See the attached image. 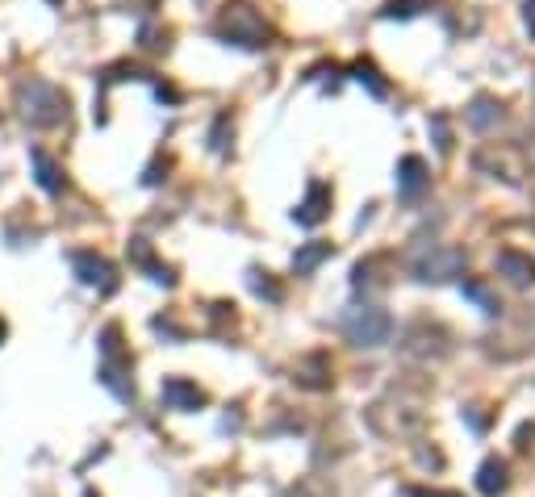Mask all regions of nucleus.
<instances>
[{
  "instance_id": "f257e3e1",
  "label": "nucleus",
  "mask_w": 535,
  "mask_h": 497,
  "mask_svg": "<svg viewBox=\"0 0 535 497\" xmlns=\"http://www.w3.org/2000/svg\"><path fill=\"white\" fill-rule=\"evenodd\" d=\"M21 97V118L30 121V126H59V121H68V92L55 88V84L47 80H26L17 88Z\"/></svg>"
},
{
  "instance_id": "f03ea898",
  "label": "nucleus",
  "mask_w": 535,
  "mask_h": 497,
  "mask_svg": "<svg viewBox=\"0 0 535 497\" xmlns=\"http://www.w3.org/2000/svg\"><path fill=\"white\" fill-rule=\"evenodd\" d=\"M97 380L110 388L118 401L134 398V380H130V356L121 351V326H118V322L100 330V372H97Z\"/></svg>"
},
{
  "instance_id": "7ed1b4c3",
  "label": "nucleus",
  "mask_w": 535,
  "mask_h": 497,
  "mask_svg": "<svg viewBox=\"0 0 535 497\" xmlns=\"http://www.w3.org/2000/svg\"><path fill=\"white\" fill-rule=\"evenodd\" d=\"M343 335L351 338L356 347H381V343H389V335H393V318H389L385 309H377V305L347 309L343 314Z\"/></svg>"
},
{
  "instance_id": "20e7f679",
  "label": "nucleus",
  "mask_w": 535,
  "mask_h": 497,
  "mask_svg": "<svg viewBox=\"0 0 535 497\" xmlns=\"http://www.w3.org/2000/svg\"><path fill=\"white\" fill-rule=\"evenodd\" d=\"M218 30L226 34L230 42H238V47H264V38H268L264 17H259L251 5H243V0H230L226 9H222Z\"/></svg>"
},
{
  "instance_id": "39448f33",
  "label": "nucleus",
  "mask_w": 535,
  "mask_h": 497,
  "mask_svg": "<svg viewBox=\"0 0 535 497\" xmlns=\"http://www.w3.org/2000/svg\"><path fill=\"white\" fill-rule=\"evenodd\" d=\"M368 427L377 430L385 439H406L423 427V409L418 406H389V401H377V406H368Z\"/></svg>"
},
{
  "instance_id": "423d86ee",
  "label": "nucleus",
  "mask_w": 535,
  "mask_h": 497,
  "mask_svg": "<svg viewBox=\"0 0 535 497\" xmlns=\"http://www.w3.org/2000/svg\"><path fill=\"white\" fill-rule=\"evenodd\" d=\"M71 268H76L79 285H89V289H100V293L118 289V272H113V264L105 255H97V251H76V255H71Z\"/></svg>"
},
{
  "instance_id": "0eeeda50",
  "label": "nucleus",
  "mask_w": 535,
  "mask_h": 497,
  "mask_svg": "<svg viewBox=\"0 0 535 497\" xmlns=\"http://www.w3.org/2000/svg\"><path fill=\"white\" fill-rule=\"evenodd\" d=\"M330 201H335V197H330V184L314 180V184L306 189V201L293 209V222H298V226H318V222H327Z\"/></svg>"
},
{
  "instance_id": "6e6552de",
  "label": "nucleus",
  "mask_w": 535,
  "mask_h": 497,
  "mask_svg": "<svg viewBox=\"0 0 535 497\" xmlns=\"http://www.w3.org/2000/svg\"><path fill=\"white\" fill-rule=\"evenodd\" d=\"M498 272H502L510 285H519V289H527V285H535V259L523 255V251L506 247L498 251Z\"/></svg>"
},
{
  "instance_id": "1a4fd4ad",
  "label": "nucleus",
  "mask_w": 535,
  "mask_h": 497,
  "mask_svg": "<svg viewBox=\"0 0 535 497\" xmlns=\"http://www.w3.org/2000/svg\"><path fill=\"white\" fill-rule=\"evenodd\" d=\"M163 401H168L172 409H201L209 398H205V388H197L193 380L168 377V380H163Z\"/></svg>"
},
{
  "instance_id": "9d476101",
  "label": "nucleus",
  "mask_w": 535,
  "mask_h": 497,
  "mask_svg": "<svg viewBox=\"0 0 535 497\" xmlns=\"http://www.w3.org/2000/svg\"><path fill=\"white\" fill-rule=\"evenodd\" d=\"M465 272V255L460 251H435L431 259L418 264V280H452Z\"/></svg>"
},
{
  "instance_id": "9b49d317",
  "label": "nucleus",
  "mask_w": 535,
  "mask_h": 497,
  "mask_svg": "<svg viewBox=\"0 0 535 497\" xmlns=\"http://www.w3.org/2000/svg\"><path fill=\"white\" fill-rule=\"evenodd\" d=\"M130 259H134V264H139V268L147 272L155 285H163V289H172V285H176V272L151 255V243H147V239H134V243H130Z\"/></svg>"
},
{
  "instance_id": "f8f14e48",
  "label": "nucleus",
  "mask_w": 535,
  "mask_h": 497,
  "mask_svg": "<svg viewBox=\"0 0 535 497\" xmlns=\"http://www.w3.org/2000/svg\"><path fill=\"white\" fill-rule=\"evenodd\" d=\"M30 160H34V171H38V184H42L47 192H63V189H68V176H63V163H55V160H50V155H47L42 147H34V150H30Z\"/></svg>"
},
{
  "instance_id": "ddd939ff",
  "label": "nucleus",
  "mask_w": 535,
  "mask_h": 497,
  "mask_svg": "<svg viewBox=\"0 0 535 497\" xmlns=\"http://www.w3.org/2000/svg\"><path fill=\"white\" fill-rule=\"evenodd\" d=\"M397 189L406 192V197L426 189V163L418 160V155H406V160H402V168H397Z\"/></svg>"
},
{
  "instance_id": "4468645a",
  "label": "nucleus",
  "mask_w": 535,
  "mask_h": 497,
  "mask_svg": "<svg viewBox=\"0 0 535 497\" xmlns=\"http://www.w3.org/2000/svg\"><path fill=\"white\" fill-rule=\"evenodd\" d=\"M506 485H510L506 464H502V460H486V464H481V472H477V489H481L486 497H498V493H506Z\"/></svg>"
},
{
  "instance_id": "2eb2a0df",
  "label": "nucleus",
  "mask_w": 535,
  "mask_h": 497,
  "mask_svg": "<svg viewBox=\"0 0 535 497\" xmlns=\"http://www.w3.org/2000/svg\"><path fill=\"white\" fill-rule=\"evenodd\" d=\"M330 251H335L330 243H309V247H301L298 255H293V272H298V276H309L322 259H330Z\"/></svg>"
},
{
  "instance_id": "dca6fc26",
  "label": "nucleus",
  "mask_w": 535,
  "mask_h": 497,
  "mask_svg": "<svg viewBox=\"0 0 535 497\" xmlns=\"http://www.w3.org/2000/svg\"><path fill=\"white\" fill-rule=\"evenodd\" d=\"M498 118H502V109H498L494 100H486V97H481V100H473V109H468V121H473L477 129H489Z\"/></svg>"
},
{
  "instance_id": "f3484780",
  "label": "nucleus",
  "mask_w": 535,
  "mask_h": 497,
  "mask_svg": "<svg viewBox=\"0 0 535 497\" xmlns=\"http://www.w3.org/2000/svg\"><path fill=\"white\" fill-rule=\"evenodd\" d=\"M351 76H356L360 84H368V88L377 92V97H385V92H389V84H385V80H381V76H377V67H372V63H364V59H360L356 67H351Z\"/></svg>"
},
{
  "instance_id": "a211bd4d",
  "label": "nucleus",
  "mask_w": 535,
  "mask_h": 497,
  "mask_svg": "<svg viewBox=\"0 0 535 497\" xmlns=\"http://www.w3.org/2000/svg\"><path fill=\"white\" fill-rule=\"evenodd\" d=\"M251 289H256L259 297H268V301L285 297V293H280V285H272V280H268V272H251Z\"/></svg>"
},
{
  "instance_id": "6ab92c4d",
  "label": "nucleus",
  "mask_w": 535,
  "mask_h": 497,
  "mask_svg": "<svg viewBox=\"0 0 535 497\" xmlns=\"http://www.w3.org/2000/svg\"><path fill=\"white\" fill-rule=\"evenodd\" d=\"M423 5H426V0H389V5H385V17H414Z\"/></svg>"
},
{
  "instance_id": "aec40b11",
  "label": "nucleus",
  "mask_w": 535,
  "mask_h": 497,
  "mask_svg": "<svg viewBox=\"0 0 535 497\" xmlns=\"http://www.w3.org/2000/svg\"><path fill=\"white\" fill-rule=\"evenodd\" d=\"M465 293H468V297H473L481 309H486V314H498V301L489 297V293L481 289V285H473V280H465Z\"/></svg>"
},
{
  "instance_id": "412c9836",
  "label": "nucleus",
  "mask_w": 535,
  "mask_h": 497,
  "mask_svg": "<svg viewBox=\"0 0 535 497\" xmlns=\"http://www.w3.org/2000/svg\"><path fill=\"white\" fill-rule=\"evenodd\" d=\"M226 129H230V118L222 113V118L214 121V134H209V139H214V150H226Z\"/></svg>"
},
{
  "instance_id": "4be33fe9",
  "label": "nucleus",
  "mask_w": 535,
  "mask_h": 497,
  "mask_svg": "<svg viewBox=\"0 0 535 497\" xmlns=\"http://www.w3.org/2000/svg\"><path fill=\"white\" fill-rule=\"evenodd\" d=\"M406 497H460L452 489H406Z\"/></svg>"
},
{
  "instance_id": "5701e85b",
  "label": "nucleus",
  "mask_w": 535,
  "mask_h": 497,
  "mask_svg": "<svg viewBox=\"0 0 535 497\" xmlns=\"http://www.w3.org/2000/svg\"><path fill=\"white\" fill-rule=\"evenodd\" d=\"M435 134H439V150H447V147H452V134H447L444 118H435Z\"/></svg>"
},
{
  "instance_id": "b1692460",
  "label": "nucleus",
  "mask_w": 535,
  "mask_h": 497,
  "mask_svg": "<svg viewBox=\"0 0 535 497\" xmlns=\"http://www.w3.org/2000/svg\"><path fill=\"white\" fill-rule=\"evenodd\" d=\"M523 17H527V30L535 38V0H523Z\"/></svg>"
},
{
  "instance_id": "393cba45",
  "label": "nucleus",
  "mask_w": 535,
  "mask_h": 497,
  "mask_svg": "<svg viewBox=\"0 0 535 497\" xmlns=\"http://www.w3.org/2000/svg\"><path fill=\"white\" fill-rule=\"evenodd\" d=\"M5 335H9V326H5V318H0V343H5Z\"/></svg>"
},
{
  "instance_id": "a878e982",
  "label": "nucleus",
  "mask_w": 535,
  "mask_h": 497,
  "mask_svg": "<svg viewBox=\"0 0 535 497\" xmlns=\"http://www.w3.org/2000/svg\"><path fill=\"white\" fill-rule=\"evenodd\" d=\"M84 497H100V493H97V489H84Z\"/></svg>"
},
{
  "instance_id": "bb28decb",
  "label": "nucleus",
  "mask_w": 535,
  "mask_h": 497,
  "mask_svg": "<svg viewBox=\"0 0 535 497\" xmlns=\"http://www.w3.org/2000/svg\"><path fill=\"white\" fill-rule=\"evenodd\" d=\"M47 5H63V0H47Z\"/></svg>"
}]
</instances>
